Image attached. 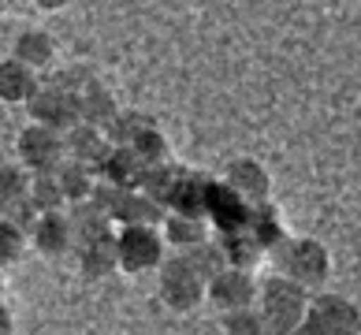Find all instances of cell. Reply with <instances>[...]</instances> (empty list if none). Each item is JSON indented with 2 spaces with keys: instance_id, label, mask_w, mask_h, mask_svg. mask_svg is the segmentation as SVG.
I'll list each match as a JSON object with an SVG mask.
<instances>
[{
  "instance_id": "cell-1",
  "label": "cell",
  "mask_w": 361,
  "mask_h": 335,
  "mask_svg": "<svg viewBox=\"0 0 361 335\" xmlns=\"http://www.w3.org/2000/svg\"><path fill=\"white\" fill-rule=\"evenodd\" d=\"M310 287H302L298 279H290L283 272L269 276L264 284H257V310L264 317V331H276V335H287V331H298L302 317H305V305H310Z\"/></svg>"
},
{
  "instance_id": "cell-2",
  "label": "cell",
  "mask_w": 361,
  "mask_h": 335,
  "mask_svg": "<svg viewBox=\"0 0 361 335\" xmlns=\"http://www.w3.org/2000/svg\"><path fill=\"white\" fill-rule=\"evenodd\" d=\"M269 253H272L279 272L298 279V284L310 287V291L324 287L328 276H331V250L320 243V238H310V235L294 238V235H287L283 243H279L276 250H269Z\"/></svg>"
},
{
  "instance_id": "cell-3",
  "label": "cell",
  "mask_w": 361,
  "mask_h": 335,
  "mask_svg": "<svg viewBox=\"0 0 361 335\" xmlns=\"http://www.w3.org/2000/svg\"><path fill=\"white\" fill-rule=\"evenodd\" d=\"M164 257H168V243L157 224H119V231H116L119 272H127V276L153 272Z\"/></svg>"
},
{
  "instance_id": "cell-4",
  "label": "cell",
  "mask_w": 361,
  "mask_h": 335,
  "mask_svg": "<svg viewBox=\"0 0 361 335\" xmlns=\"http://www.w3.org/2000/svg\"><path fill=\"white\" fill-rule=\"evenodd\" d=\"M302 335H361V310L343 294H310L305 317L298 324Z\"/></svg>"
},
{
  "instance_id": "cell-5",
  "label": "cell",
  "mask_w": 361,
  "mask_h": 335,
  "mask_svg": "<svg viewBox=\"0 0 361 335\" xmlns=\"http://www.w3.org/2000/svg\"><path fill=\"white\" fill-rule=\"evenodd\" d=\"M160 302L168 305L171 313H194L197 305L205 302V279L197 276V268L183 257V253H171V257L160 261Z\"/></svg>"
},
{
  "instance_id": "cell-6",
  "label": "cell",
  "mask_w": 361,
  "mask_h": 335,
  "mask_svg": "<svg viewBox=\"0 0 361 335\" xmlns=\"http://www.w3.org/2000/svg\"><path fill=\"white\" fill-rule=\"evenodd\" d=\"M26 112H30L34 123H45L52 130H68L78 123V104H75V90L63 83H37L34 93L26 97Z\"/></svg>"
},
{
  "instance_id": "cell-7",
  "label": "cell",
  "mask_w": 361,
  "mask_h": 335,
  "mask_svg": "<svg viewBox=\"0 0 361 335\" xmlns=\"http://www.w3.org/2000/svg\"><path fill=\"white\" fill-rule=\"evenodd\" d=\"M16 153H19V164L26 171H52L63 157H68L63 153V134L45 127V123L23 127L19 138H16Z\"/></svg>"
},
{
  "instance_id": "cell-8",
  "label": "cell",
  "mask_w": 361,
  "mask_h": 335,
  "mask_svg": "<svg viewBox=\"0 0 361 335\" xmlns=\"http://www.w3.org/2000/svg\"><path fill=\"white\" fill-rule=\"evenodd\" d=\"M205 302H212L220 313L238 310V305H253L257 302V279H253L250 268L224 264L220 272L205 284Z\"/></svg>"
},
{
  "instance_id": "cell-9",
  "label": "cell",
  "mask_w": 361,
  "mask_h": 335,
  "mask_svg": "<svg viewBox=\"0 0 361 335\" xmlns=\"http://www.w3.org/2000/svg\"><path fill=\"white\" fill-rule=\"evenodd\" d=\"M26 238H30V246L42 253V257H49V261H56V257H63L68 250H75L68 205H63V209H45V212H37V220L30 224Z\"/></svg>"
},
{
  "instance_id": "cell-10",
  "label": "cell",
  "mask_w": 361,
  "mask_h": 335,
  "mask_svg": "<svg viewBox=\"0 0 361 335\" xmlns=\"http://www.w3.org/2000/svg\"><path fill=\"white\" fill-rule=\"evenodd\" d=\"M250 201H243L224 179H209V197H205V220L212 231H235L246 227Z\"/></svg>"
},
{
  "instance_id": "cell-11",
  "label": "cell",
  "mask_w": 361,
  "mask_h": 335,
  "mask_svg": "<svg viewBox=\"0 0 361 335\" xmlns=\"http://www.w3.org/2000/svg\"><path fill=\"white\" fill-rule=\"evenodd\" d=\"M224 183L231 186V190L250 201V205H257V201H264L272 194V176H269V168L261 164V160H253V157H238L227 164L224 171Z\"/></svg>"
},
{
  "instance_id": "cell-12",
  "label": "cell",
  "mask_w": 361,
  "mask_h": 335,
  "mask_svg": "<svg viewBox=\"0 0 361 335\" xmlns=\"http://www.w3.org/2000/svg\"><path fill=\"white\" fill-rule=\"evenodd\" d=\"M112 150L109 134H104V127H93V123H75L63 130V153H68L71 160H78V164H86L97 171V164L104 160V153Z\"/></svg>"
},
{
  "instance_id": "cell-13",
  "label": "cell",
  "mask_w": 361,
  "mask_h": 335,
  "mask_svg": "<svg viewBox=\"0 0 361 335\" xmlns=\"http://www.w3.org/2000/svg\"><path fill=\"white\" fill-rule=\"evenodd\" d=\"M78 268H82L86 279H109L112 272H119V261H116V227L112 231H101L78 243Z\"/></svg>"
},
{
  "instance_id": "cell-14",
  "label": "cell",
  "mask_w": 361,
  "mask_h": 335,
  "mask_svg": "<svg viewBox=\"0 0 361 335\" xmlns=\"http://www.w3.org/2000/svg\"><path fill=\"white\" fill-rule=\"evenodd\" d=\"M97 176L116 183V186H123V190H135V186H142L145 160L130 150V145H112V150L104 153V160L97 164Z\"/></svg>"
},
{
  "instance_id": "cell-15",
  "label": "cell",
  "mask_w": 361,
  "mask_h": 335,
  "mask_svg": "<svg viewBox=\"0 0 361 335\" xmlns=\"http://www.w3.org/2000/svg\"><path fill=\"white\" fill-rule=\"evenodd\" d=\"M246 231L257 238V243L264 250H276L283 238L290 235L287 231V220H283V212H279L269 197L257 201V205H250V217H246Z\"/></svg>"
},
{
  "instance_id": "cell-16",
  "label": "cell",
  "mask_w": 361,
  "mask_h": 335,
  "mask_svg": "<svg viewBox=\"0 0 361 335\" xmlns=\"http://www.w3.org/2000/svg\"><path fill=\"white\" fill-rule=\"evenodd\" d=\"M11 56L16 60H23L30 71H49L52 63H56V42H52V34L49 30H23L19 37H16V45H11Z\"/></svg>"
},
{
  "instance_id": "cell-17",
  "label": "cell",
  "mask_w": 361,
  "mask_h": 335,
  "mask_svg": "<svg viewBox=\"0 0 361 335\" xmlns=\"http://www.w3.org/2000/svg\"><path fill=\"white\" fill-rule=\"evenodd\" d=\"M160 235H164V243L171 250H186V246H194V243H202V238L212 235V227L205 217H186V212H164V220H160Z\"/></svg>"
},
{
  "instance_id": "cell-18",
  "label": "cell",
  "mask_w": 361,
  "mask_h": 335,
  "mask_svg": "<svg viewBox=\"0 0 361 335\" xmlns=\"http://www.w3.org/2000/svg\"><path fill=\"white\" fill-rule=\"evenodd\" d=\"M205 197H209V176L183 168L176 190H171V197H168V209L186 212V217H205Z\"/></svg>"
},
{
  "instance_id": "cell-19",
  "label": "cell",
  "mask_w": 361,
  "mask_h": 335,
  "mask_svg": "<svg viewBox=\"0 0 361 335\" xmlns=\"http://www.w3.org/2000/svg\"><path fill=\"white\" fill-rule=\"evenodd\" d=\"M164 205H160L157 197H149L142 190V186H135V190H123V197H119V205L112 209V224H157L164 220Z\"/></svg>"
},
{
  "instance_id": "cell-20",
  "label": "cell",
  "mask_w": 361,
  "mask_h": 335,
  "mask_svg": "<svg viewBox=\"0 0 361 335\" xmlns=\"http://www.w3.org/2000/svg\"><path fill=\"white\" fill-rule=\"evenodd\" d=\"M216 243H220V250H224V261L227 264H235V268H257L261 261H264V250L257 238H253L246 227H235V231H216Z\"/></svg>"
},
{
  "instance_id": "cell-21",
  "label": "cell",
  "mask_w": 361,
  "mask_h": 335,
  "mask_svg": "<svg viewBox=\"0 0 361 335\" xmlns=\"http://www.w3.org/2000/svg\"><path fill=\"white\" fill-rule=\"evenodd\" d=\"M34 86H37V71H30L16 56L0 60V104H26Z\"/></svg>"
},
{
  "instance_id": "cell-22",
  "label": "cell",
  "mask_w": 361,
  "mask_h": 335,
  "mask_svg": "<svg viewBox=\"0 0 361 335\" xmlns=\"http://www.w3.org/2000/svg\"><path fill=\"white\" fill-rule=\"evenodd\" d=\"M68 220H71V235H75V246L86 243V238L101 235V231H112V217L104 212L93 197H82V201H71L68 205Z\"/></svg>"
},
{
  "instance_id": "cell-23",
  "label": "cell",
  "mask_w": 361,
  "mask_h": 335,
  "mask_svg": "<svg viewBox=\"0 0 361 335\" xmlns=\"http://www.w3.org/2000/svg\"><path fill=\"white\" fill-rule=\"evenodd\" d=\"M52 171H56L60 190H63V197H68V205H71V201H82V197L93 194V183H97V171H93V168L78 164V160H71V157H63Z\"/></svg>"
},
{
  "instance_id": "cell-24",
  "label": "cell",
  "mask_w": 361,
  "mask_h": 335,
  "mask_svg": "<svg viewBox=\"0 0 361 335\" xmlns=\"http://www.w3.org/2000/svg\"><path fill=\"white\" fill-rule=\"evenodd\" d=\"M179 176H183V164H176V160H160V164H149V168H145L142 190L149 194V197H157L160 205L168 209V197H171V190H176Z\"/></svg>"
},
{
  "instance_id": "cell-25",
  "label": "cell",
  "mask_w": 361,
  "mask_h": 335,
  "mask_svg": "<svg viewBox=\"0 0 361 335\" xmlns=\"http://www.w3.org/2000/svg\"><path fill=\"white\" fill-rule=\"evenodd\" d=\"M149 123H153V116H145L138 109H116V116L104 123V134H109L112 145H130Z\"/></svg>"
},
{
  "instance_id": "cell-26",
  "label": "cell",
  "mask_w": 361,
  "mask_h": 335,
  "mask_svg": "<svg viewBox=\"0 0 361 335\" xmlns=\"http://www.w3.org/2000/svg\"><path fill=\"white\" fill-rule=\"evenodd\" d=\"M179 253H183V257L197 268V276H202L205 284H209V279H212V276H216L220 268L227 264V261H224V250H220V243H216V235H209V238H202V243H194V246L179 250Z\"/></svg>"
},
{
  "instance_id": "cell-27",
  "label": "cell",
  "mask_w": 361,
  "mask_h": 335,
  "mask_svg": "<svg viewBox=\"0 0 361 335\" xmlns=\"http://www.w3.org/2000/svg\"><path fill=\"white\" fill-rule=\"evenodd\" d=\"M23 197H30V171L23 164H4L0 168V212L19 205Z\"/></svg>"
},
{
  "instance_id": "cell-28",
  "label": "cell",
  "mask_w": 361,
  "mask_h": 335,
  "mask_svg": "<svg viewBox=\"0 0 361 335\" xmlns=\"http://www.w3.org/2000/svg\"><path fill=\"white\" fill-rule=\"evenodd\" d=\"M30 201L37 209H63L68 205V197L60 190V179L56 171H30Z\"/></svg>"
},
{
  "instance_id": "cell-29",
  "label": "cell",
  "mask_w": 361,
  "mask_h": 335,
  "mask_svg": "<svg viewBox=\"0 0 361 335\" xmlns=\"http://www.w3.org/2000/svg\"><path fill=\"white\" fill-rule=\"evenodd\" d=\"M220 331L224 335H264V317L257 305H238L220 317Z\"/></svg>"
},
{
  "instance_id": "cell-30",
  "label": "cell",
  "mask_w": 361,
  "mask_h": 335,
  "mask_svg": "<svg viewBox=\"0 0 361 335\" xmlns=\"http://www.w3.org/2000/svg\"><path fill=\"white\" fill-rule=\"evenodd\" d=\"M130 150H135L142 160H145V168L149 164H160V160H171V145H168V138H164V130H160L157 123H149L135 142H130Z\"/></svg>"
},
{
  "instance_id": "cell-31",
  "label": "cell",
  "mask_w": 361,
  "mask_h": 335,
  "mask_svg": "<svg viewBox=\"0 0 361 335\" xmlns=\"http://www.w3.org/2000/svg\"><path fill=\"white\" fill-rule=\"evenodd\" d=\"M26 246H30V238H26V231L19 224H11L8 217H0V268H8V264H16Z\"/></svg>"
},
{
  "instance_id": "cell-32",
  "label": "cell",
  "mask_w": 361,
  "mask_h": 335,
  "mask_svg": "<svg viewBox=\"0 0 361 335\" xmlns=\"http://www.w3.org/2000/svg\"><path fill=\"white\" fill-rule=\"evenodd\" d=\"M16 331V313L8 310V302L0 298V335H11Z\"/></svg>"
},
{
  "instance_id": "cell-33",
  "label": "cell",
  "mask_w": 361,
  "mask_h": 335,
  "mask_svg": "<svg viewBox=\"0 0 361 335\" xmlns=\"http://www.w3.org/2000/svg\"><path fill=\"white\" fill-rule=\"evenodd\" d=\"M30 4L42 8V11H63V8L71 4V0H30Z\"/></svg>"
},
{
  "instance_id": "cell-34",
  "label": "cell",
  "mask_w": 361,
  "mask_h": 335,
  "mask_svg": "<svg viewBox=\"0 0 361 335\" xmlns=\"http://www.w3.org/2000/svg\"><path fill=\"white\" fill-rule=\"evenodd\" d=\"M4 8H8V4H4V0H0V16H4Z\"/></svg>"
},
{
  "instance_id": "cell-35",
  "label": "cell",
  "mask_w": 361,
  "mask_h": 335,
  "mask_svg": "<svg viewBox=\"0 0 361 335\" xmlns=\"http://www.w3.org/2000/svg\"><path fill=\"white\" fill-rule=\"evenodd\" d=\"M0 291H4V276H0Z\"/></svg>"
},
{
  "instance_id": "cell-36",
  "label": "cell",
  "mask_w": 361,
  "mask_h": 335,
  "mask_svg": "<svg viewBox=\"0 0 361 335\" xmlns=\"http://www.w3.org/2000/svg\"><path fill=\"white\" fill-rule=\"evenodd\" d=\"M4 4H11V0H4Z\"/></svg>"
}]
</instances>
